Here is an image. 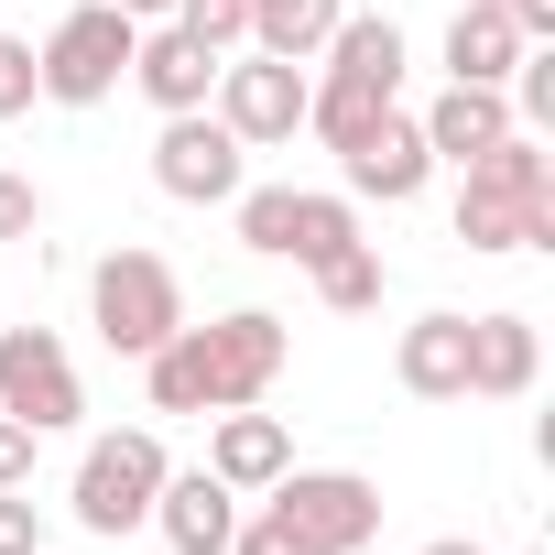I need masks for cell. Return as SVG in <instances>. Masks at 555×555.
Returning <instances> with one entry per match:
<instances>
[{
    "label": "cell",
    "instance_id": "obj_1",
    "mask_svg": "<svg viewBox=\"0 0 555 555\" xmlns=\"http://www.w3.org/2000/svg\"><path fill=\"white\" fill-rule=\"evenodd\" d=\"M284 349H295L284 317L240 306L218 327H175L142 360V392H153V414H229V403H261L272 382H284Z\"/></svg>",
    "mask_w": 555,
    "mask_h": 555
},
{
    "label": "cell",
    "instance_id": "obj_2",
    "mask_svg": "<svg viewBox=\"0 0 555 555\" xmlns=\"http://www.w3.org/2000/svg\"><path fill=\"white\" fill-rule=\"evenodd\" d=\"M457 240L468 250H555V153L533 131H501L479 164H457Z\"/></svg>",
    "mask_w": 555,
    "mask_h": 555
},
{
    "label": "cell",
    "instance_id": "obj_3",
    "mask_svg": "<svg viewBox=\"0 0 555 555\" xmlns=\"http://www.w3.org/2000/svg\"><path fill=\"white\" fill-rule=\"evenodd\" d=\"M261 512H272V533H284L295 555H360L382 533V490L360 468H284Z\"/></svg>",
    "mask_w": 555,
    "mask_h": 555
},
{
    "label": "cell",
    "instance_id": "obj_4",
    "mask_svg": "<svg viewBox=\"0 0 555 555\" xmlns=\"http://www.w3.org/2000/svg\"><path fill=\"white\" fill-rule=\"evenodd\" d=\"M88 317H99V338H109L120 360H153V349L185 327L175 261H164V250H109V261L88 272Z\"/></svg>",
    "mask_w": 555,
    "mask_h": 555
},
{
    "label": "cell",
    "instance_id": "obj_5",
    "mask_svg": "<svg viewBox=\"0 0 555 555\" xmlns=\"http://www.w3.org/2000/svg\"><path fill=\"white\" fill-rule=\"evenodd\" d=\"M131 44H142V23L120 12V0H77V12L44 34V99H66V109H99L120 77H131Z\"/></svg>",
    "mask_w": 555,
    "mask_h": 555
},
{
    "label": "cell",
    "instance_id": "obj_6",
    "mask_svg": "<svg viewBox=\"0 0 555 555\" xmlns=\"http://www.w3.org/2000/svg\"><path fill=\"white\" fill-rule=\"evenodd\" d=\"M240 175H250V142H240L218 109H175V120L153 131V185H164L175 207H229Z\"/></svg>",
    "mask_w": 555,
    "mask_h": 555
},
{
    "label": "cell",
    "instance_id": "obj_7",
    "mask_svg": "<svg viewBox=\"0 0 555 555\" xmlns=\"http://www.w3.org/2000/svg\"><path fill=\"white\" fill-rule=\"evenodd\" d=\"M153 490H164V436L131 425V436H99L77 457V522L88 533H142L153 522Z\"/></svg>",
    "mask_w": 555,
    "mask_h": 555
},
{
    "label": "cell",
    "instance_id": "obj_8",
    "mask_svg": "<svg viewBox=\"0 0 555 555\" xmlns=\"http://www.w3.org/2000/svg\"><path fill=\"white\" fill-rule=\"evenodd\" d=\"M0 414H23L34 436H55V425H77V414H88L77 360H66V338H55V327H0Z\"/></svg>",
    "mask_w": 555,
    "mask_h": 555
},
{
    "label": "cell",
    "instance_id": "obj_9",
    "mask_svg": "<svg viewBox=\"0 0 555 555\" xmlns=\"http://www.w3.org/2000/svg\"><path fill=\"white\" fill-rule=\"evenodd\" d=\"M207 109H218L250 153H261V142H295V131H306V66H284V55H240V66H218Z\"/></svg>",
    "mask_w": 555,
    "mask_h": 555
},
{
    "label": "cell",
    "instance_id": "obj_10",
    "mask_svg": "<svg viewBox=\"0 0 555 555\" xmlns=\"http://www.w3.org/2000/svg\"><path fill=\"white\" fill-rule=\"evenodd\" d=\"M338 175H349V196H382V207H414L425 196V175H436V153H425V131L403 120V109H382L349 153H338Z\"/></svg>",
    "mask_w": 555,
    "mask_h": 555
},
{
    "label": "cell",
    "instance_id": "obj_11",
    "mask_svg": "<svg viewBox=\"0 0 555 555\" xmlns=\"http://www.w3.org/2000/svg\"><path fill=\"white\" fill-rule=\"evenodd\" d=\"M153 533H164L175 555H229V533H240V490H229L218 468H164V490H153Z\"/></svg>",
    "mask_w": 555,
    "mask_h": 555
},
{
    "label": "cell",
    "instance_id": "obj_12",
    "mask_svg": "<svg viewBox=\"0 0 555 555\" xmlns=\"http://www.w3.org/2000/svg\"><path fill=\"white\" fill-rule=\"evenodd\" d=\"M207 468L250 501V490H272L295 468V436H284V414H250V403H229V414H207Z\"/></svg>",
    "mask_w": 555,
    "mask_h": 555
},
{
    "label": "cell",
    "instance_id": "obj_13",
    "mask_svg": "<svg viewBox=\"0 0 555 555\" xmlns=\"http://www.w3.org/2000/svg\"><path fill=\"white\" fill-rule=\"evenodd\" d=\"M218 66H229V55H207V44H196V34H175V23L131 44V88H142V99H153L164 120H175V109H207Z\"/></svg>",
    "mask_w": 555,
    "mask_h": 555
},
{
    "label": "cell",
    "instance_id": "obj_14",
    "mask_svg": "<svg viewBox=\"0 0 555 555\" xmlns=\"http://www.w3.org/2000/svg\"><path fill=\"white\" fill-rule=\"evenodd\" d=\"M414 131H425V153H436V164H479V153L512 131V99H501V88H457V77H447V88L414 109Z\"/></svg>",
    "mask_w": 555,
    "mask_h": 555
},
{
    "label": "cell",
    "instance_id": "obj_15",
    "mask_svg": "<svg viewBox=\"0 0 555 555\" xmlns=\"http://www.w3.org/2000/svg\"><path fill=\"white\" fill-rule=\"evenodd\" d=\"M533 371H544V338H533V317H468V392L479 403H522L533 392Z\"/></svg>",
    "mask_w": 555,
    "mask_h": 555
},
{
    "label": "cell",
    "instance_id": "obj_16",
    "mask_svg": "<svg viewBox=\"0 0 555 555\" xmlns=\"http://www.w3.org/2000/svg\"><path fill=\"white\" fill-rule=\"evenodd\" d=\"M392 371H403L414 403H468V317H414Z\"/></svg>",
    "mask_w": 555,
    "mask_h": 555
},
{
    "label": "cell",
    "instance_id": "obj_17",
    "mask_svg": "<svg viewBox=\"0 0 555 555\" xmlns=\"http://www.w3.org/2000/svg\"><path fill=\"white\" fill-rule=\"evenodd\" d=\"M512 66H522L512 12H501V0H457V23H447V77H457V88H501Z\"/></svg>",
    "mask_w": 555,
    "mask_h": 555
},
{
    "label": "cell",
    "instance_id": "obj_18",
    "mask_svg": "<svg viewBox=\"0 0 555 555\" xmlns=\"http://www.w3.org/2000/svg\"><path fill=\"white\" fill-rule=\"evenodd\" d=\"M349 0H250V55H284V66H317L327 34H338Z\"/></svg>",
    "mask_w": 555,
    "mask_h": 555
},
{
    "label": "cell",
    "instance_id": "obj_19",
    "mask_svg": "<svg viewBox=\"0 0 555 555\" xmlns=\"http://www.w3.org/2000/svg\"><path fill=\"white\" fill-rule=\"evenodd\" d=\"M229 207H240V240H250L261 261H295V229H306V185H240Z\"/></svg>",
    "mask_w": 555,
    "mask_h": 555
},
{
    "label": "cell",
    "instance_id": "obj_20",
    "mask_svg": "<svg viewBox=\"0 0 555 555\" xmlns=\"http://www.w3.org/2000/svg\"><path fill=\"white\" fill-rule=\"evenodd\" d=\"M382 284H392V272H382V250H371V240H349V250H327V261H317V295H327L338 317H371V306H382Z\"/></svg>",
    "mask_w": 555,
    "mask_h": 555
},
{
    "label": "cell",
    "instance_id": "obj_21",
    "mask_svg": "<svg viewBox=\"0 0 555 555\" xmlns=\"http://www.w3.org/2000/svg\"><path fill=\"white\" fill-rule=\"evenodd\" d=\"M164 23H175V34H196L207 55H240V44H250V0H175Z\"/></svg>",
    "mask_w": 555,
    "mask_h": 555
},
{
    "label": "cell",
    "instance_id": "obj_22",
    "mask_svg": "<svg viewBox=\"0 0 555 555\" xmlns=\"http://www.w3.org/2000/svg\"><path fill=\"white\" fill-rule=\"evenodd\" d=\"M349 240H360V207H349V196H306V229H295V261L317 272V261H327V250H349Z\"/></svg>",
    "mask_w": 555,
    "mask_h": 555
},
{
    "label": "cell",
    "instance_id": "obj_23",
    "mask_svg": "<svg viewBox=\"0 0 555 555\" xmlns=\"http://www.w3.org/2000/svg\"><path fill=\"white\" fill-rule=\"evenodd\" d=\"M44 99V66H34V44H12V34H0V120H23Z\"/></svg>",
    "mask_w": 555,
    "mask_h": 555
},
{
    "label": "cell",
    "instance_id": "obj_24",
    "mask_svg": "<svg viewBox=\"0 0 555 555\" xmlns=\"http://www.w3.org/2000/svg\"><path fill=\"white\" fill-rule=\"evenodd\" d=\"M44 229V185L34 175H0V240H34Z\"/></svg>",
    "mask_w": 555,
    "mask_h": 555
},
{
    "label": "cell",
    "instance_id": "obj_25",
    "mask_svg": "<svg viewBox=\"0 0 555 555\" xmlns=\"http://www.w3.org/2000/svg\"><path fill=\"white\" fill-rule=\"evenodd\" d=\"M0 555H44V512H34V490H0Z\"/></svg>",
    "mask_w": 555,
    "mask_h": 555
},
{
    "label": "cell",
    "instance_id": "obj_26",
    "mask_svg": "<svg viewBox=\"0 0 555 555\" xmlns=\"http://www.w3.org/2000/svg\"><path fill=\"white\" fill-rule=\"evenodd\" d=\"M0 490H34V425L0 414Z\"/></svg>",
    "mask_w": 555,
    "mask_h": 555
},
{
    "label": "cell",
    "instance_id": "obj_27",
    "mask_svg": "<svg viewBox=\"0 0 555 555\" xmlns=\"http://www.w3.org/2000/svg\"><path fill=\"white\" fill-rule=\"evenodd\" d=\"M501 12H512L522 44H555V0H501Z\"/></svg>",
    "mask_w": 555,
    "mask_h": 555
},
{
    "label": "cell",
    "instance_id": "obj_28",
    "mask_svg": "<svg viewBox=\"0 0 555 555\" xmlns=\"http://www.w3.org/2000/svg\"><path fill=\"white\" fill-rule=\"evenodd\" d=\"M229 555H295V544L272 533V512H261V522H240V533H229Z\"/></svg>",
    "mask_w": 555,
    "mask_h": 555
},
{
    "label": "cell",
    "instance_id": "obj_29",
    "mask_svg": "<svg viewBox=\"0 0 555 555\" xmlns=\"http://www.w3.org/2000/svg\"><path fill=\"white\" fill-rule=\"evenodd\" d=\"M425 555H479V544H468V533H436V544H425Z\"/></svg>",
    "mask_w": 555,
    "mask_h": 555
},
{
    "label": "cell",
    "instance_id": "obj_30",
    "mask_svg": "<svg viewBox=\"0 0 555 555\" xmlns=\"http://www.w3.org/2000/svg\"><path fill=\"white\" fill-rule=\"evenodd\" d=\"M120 12H131V23H153V12H175V0H120Z\"/></svg>",
    "mask_w": 555,
    "mask_h": 555
}]
</instances>
